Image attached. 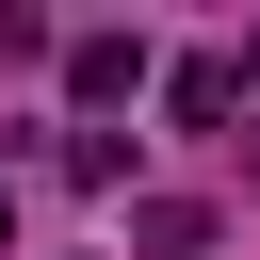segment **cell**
<instances>
[{
  "label": "cell",
  "mask_w": 260,
  "mask_h": 260,
  "mask_svg": "<svg viewBox=\"0 0 260 260\" xmlns=\"http://www.w3.org/2000/svg\"><path fill=\"white\" fill-rule=\"evenodd\" d=\"M0 244H16V195H0Z\"/></svg>",
  "instance_id": "4"
},
{
  "label": "cell",
  "mask_w": 260,
  "mask_h": 260,
  "mask_svg": "<svg viewBox=\"0 0 260 260\" xmlns=\"http://www.w3.org/2000/svg\"><path fill=\"white\" fill-rule=\"evenodd\" d=\"M244 81H260V49H244Z\"/></svg>",
  "instance_id": "5"
},
{
  "label": "cell",
  "mask_w": 260,
  "mask_h": 260,
  "mask_svg": "<svg viewBox=\"0 0 260 260\" xmlns=\"http://www.w3.org/2000/svg\"><path fill=\"white\" fill-rule=\"evenodd\" d=\"M146 260H211V211L195 195H146Z\"/></svg>",
  "instance_id": "3"
},
{
  "label": "cell",
  "mask_w": 260,
  "mask_h": 260,
  "mask_svg": "<svg viewBox=\"0 0 260 260\" xmlns=\"http://www.w3.org/2000/svg\"><path fill=\"white\" fill-rule=\"evenodd\" d=\"M228 98H244V65H211V49H195V65H179V81H162V114H179V130H211V114H228Z\"/></svg>",
  "instance_id": "2"
},
{
  "label": "cell",
  "mask_w": 260,
  "mask_h": 260,
  "mask_svg": "<svg viewBox=\"0 0 260 260\" xmlns=\"http://www.w3.org/2000/svg\"><path fill=\"white\" fill-rule=\"evenodd\" d=\"M130 81H146V32H81V49H65V98H81V114H114Z\"/></svg>",
  "instance_id": "1"
}]
</instances>
